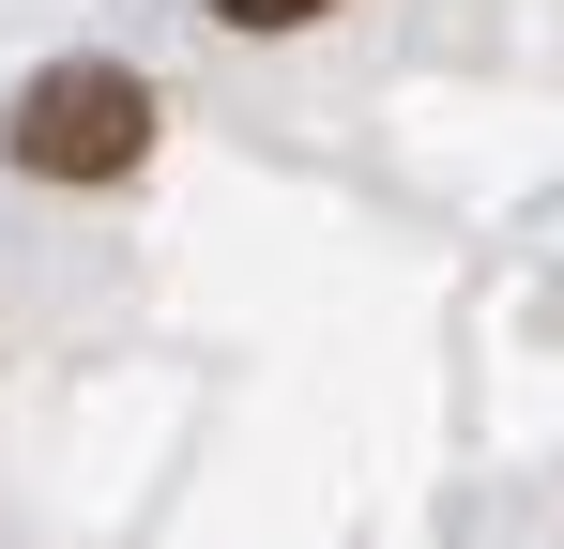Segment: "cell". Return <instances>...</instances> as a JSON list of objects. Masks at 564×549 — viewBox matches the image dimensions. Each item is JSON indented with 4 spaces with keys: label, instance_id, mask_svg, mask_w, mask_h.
<instances>
[{
    "label": "cell",
    "instance_id": "obj_1",
    "mask_svg": "<svg viewBox=\"0 0 564 549\" xmlns=\"http://www.w3.org/2000/svg\"><path fill=\"white\" fill-rule=\"evenodd\" d=\"M153 122H169V107H153V77L93 46V62H46V77L0 107V153H15L31 183H122L138 153H153Z\"/></svg>",
    "mask_w": 564,
    "mask_h": 549
},
{
    "label": "cell",
    "instance_id": "obj_2",
    "mask_svg": "<svg viewBox=\"0 0 564 549\" xmlns=\"http://www.w3.org/2000/svg\"><path fill=\"white\" fill-rule=\"evenodd\" d=\"M198 15H214V31H245V46H275V31H321L336 0H198Z\"/></svg>",
    "mask_w": 564,
    "mask_h": 549
}]
</instances>
